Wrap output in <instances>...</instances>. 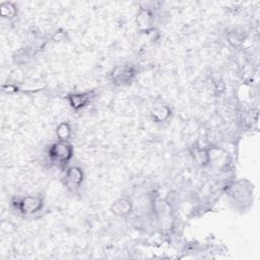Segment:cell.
<instances>
[{"label":"cell","instance_id":"obj_10","mask_svg":"<svg viewBox=\"0 0 260 260\" xmlns=\"http://www.w3.org/2000/svg\"><path fill=\"white\" fill-rule=\"evenodd\" d=\"M0 15L2 18L12 19L17 15V8L13 2L4 1L0 4Z\"/></svg>","mask_w":260,"mask_h":260},{"label":"cell","instance_id":"obj_13","mask_svg":"<svg viewBox=\"0 0 260 260\" xmlns=\"http://www.w3.org/2000/svg\"><path fill=\"white\" fill-rule=\"evenodd\" d=\"M65 37H66V31H64V30H58V31H56V32L53 35L52 39H53L54 42H61V41H64V40H65Z\"/></svg>","mask_w":260,"mask_h":260},{"label":"cell","instance_id":"obj_7","mask_svg":"<svg viewBox=\"0 0 260 260\" xmlns=\"http://www.w3.org/2000/svg\"><path fill=\"white\" fill-rule=\"evenodd\" d=\"M92 98H93V91L76 92V93H71L67 96L70 107L75 111L85 108L89 104Z\"/></svg>","mask_w":260,"mask_h":260},{"label":"cell","instance_id":"obj_1","mask_svg":"<svg viewBox=\"0 0 260 260\" xmlns=\"http://www.w3.org/2000/svg\"><path fill=\"white\" fill-rule=\"evenodd\" d=\"M48 155L52 161L66 165L73 156V146L69 141L58 140L50 145Z\"/></svg>","mask_w":260,"mask_h":260},{"label":"cell","instance_id":"obj_4","mask_svg":"<svg viewBox=\"0 0 260 260\" xmlns=\"http://www.w3.org/2000/svg\"><path fill=\"white\" fill-rule=\"evenodd\" d=\"M63 182H64V186L70 190V191H76L77 189L80 188L83 179H84V175H83V171L81 168L77 167V166H72L67 168L64 178H63Z\"/></svg>","mask_w":260,"mask_h":260},{"label":"cell","instance_id":"obj_9","mask_svg":"<svg viewBox=\"0 0 260 260\" xmlns=\"http://www.w3.org/2000/svg\"><path fill=\"white\" fill-rule=\"evenodd\" d=\"M192 156L194 161L199 167H206L210 164V153L209 150L206 148L196 147L192 150Z\"/></svg>","mask_w":260,"mask_h":260},{"label":"cell","instance_id":"obj_5","mask_svg":"<svg viewBox=\"0 0 260 260\" xmlns=\"http://www.w3.org/2000/svg\"><path fill=\"white\" fill-rule=\"evenodd\" d=\"M135 21L140 32L149 34L152 31L154 16L149 8H140L136 14Z\"/></svg>","mask_w":260,"mask_h":260},{"label":"cell","instance_id":"obj_8","mask_svg":"<svg viewBox=\"0 0 260 260\" xmlns=\"http://www.w3.org/2000/svg\"><path fill=\"white\" fill-rule=\"evenodd\" d=\"M172 116V110L167 105H155L150 110V117L155 123H164Z\"/></svg>","mask_w":260,"mask_h":260},{"label":"cell","instance_id":"obj_3","mask_svg":"<svg viewBox=\"0 0 260 260\" xmlns=\"http://www.w3.org/2000/svg\"><path fill=\"white\" fill-rule=\"evenodd\" d=\"M136 76V70L130 65H118L110 73L111 80L116 85L130 84Z\"/></svg>","mask_w":260,"mask_h":260},{"label":"cell","instance_id":"obj_11","mask_svg":"<svg viewBox=\"0 0 260 260\" xmlns=\"http://www.w3.org/2000/svg\"><path fill=\"white\" fill-rule=\"evenodd\" d=\"M71 133H72V129L68 122H61L56 127V136L58 140L68 141L69 138L71 137Z\"/></svg>","mask_w":260,"mask_h":260},{"label":"cell","instance_id":"obj_2","mask_svg":"<svg viewBox=\"0 0 260 260\" xmlns=\"http://www.w3.org/2000/svg\"><path fill=\"white\" fill-rule=\"evenodd\" d=\"M44 207V200L40 196H24L16 201L17 210L23 215H32L41 211Z\"/></svg>","mask_w":260,"mask_h":260},{"label":"cell","instance_id":"obj_6","mask_svg":"<svg viewBox=\"0 0 260 260\" xmlns=\"http://www.w3.org/2000/svg\"><path fill=\"white\" fill-rule=\"evenodd\" d=\"M111 212L119 217H125L129 215L133 210V202L129 197L122 196L116 199L110 207Z\"/></svg>","mask_w":260,"mask_h":260},{"label":"cell","instance_id":"obj_12","mask_svg":"<svg viewBox=\"0 0 260 260\" xmlns=\"http://www.w3.org/2000/svg\"><path fill=\"white\" fill-rule=\"evenodd\" d=\"M228 40H229L230 44H231L232 46H234V47L239 46V45L242 43V41H243L241 35H240L239 32H237V31H231V32L229 34Z\"/></svg>","mask_w":260,"mask_h":260}]
</instances>
